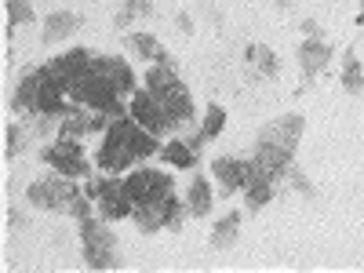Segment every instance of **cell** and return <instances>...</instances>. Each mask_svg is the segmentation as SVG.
Returning <instances> with one entry per match:
<instances>
[{
  "mask_svg": "<svg viewBox=\"0 0 364 273\" xmlns=\"http://www.w3.org/2000/svg\"><path fill=\"white\" fill-rule=\"evenodd\" d=\"M157 139L161 135H154V132H146L142 124H135L132 113L128 117H117L113 124L106 128L102 149L95 154L99 171L102 175H124L135 161H146V157L161 154V142Z\"/></svg>",
  "mask_w": 364,
  "mask_h": 273,
  "instance_id": "6da1fadb",
  "label": "cell"
},
{
  "mask_svg": "<svg viewBox=\"0 0 364 273\" xmlns=\"http://www.w3.org/2000/svg\"><path fill=\"white\" fill-rule=\"evenodd\" d=\"M132 219H135V226H139L142 233H157V230L178 226V219H182V204H178V200L168 193V197H161V200L139 204Z\"/></svg>",
  "mask_w": 364,
  "mask_h": 273,
  "instance_id": "9c48e42d",
  "label": "cell"
},
{
  "mask_svg": "<svg viewBox=\"0 0 364 273\" xmlns=\"http://www.w3.org/2000/svg\"><path fill=\"white\" fill-rule=\"evenodd\" d=\"M245 58H248V63H252L262 77H277V55H273L269 48H262V44H248Z\"/></svg>",
  "mask_w": 364,
  "mask_h": 273,
  "instance_id": "ffe728a7",
  "label": "cell"
},
{
  "mask_svg": "<svg viewBox=\"0 0 364 273\" xmlns=\"http://www.w3.org/2000/svg\"><path fill=\"white\" fill-rule=\"evenodd\" d=\"M360 22H364V0H360Z\"/></svg>",
  "mask_w": 364,
  "mask_h": 273,
  "instance_id": "83f0119b",
  "label": "cell"
},
{
  "mask_svg": "<svg viewBox=\"0 0 364 273\" xmlns=\"http://www.w3.org/2000/svg\"><path fill=\"white\" fill-rule=\"evenodd\" d=\"M120 190H124V197L139 208V204H149V200H161L171 193V178L164 171H132L128 178H120Z\"/></svg>",
  "mask_w": 364,
  "mask_h": 273,
  "instance_id": "8992f818",
  "label": "cell"
},
{
  "mask_svg": "<svg viewBox=\"0 0 364 273\" xmlns=\"http://www.w3.org/2000/svg\"><path fill=\"white\" fill-rule=\"evenodd\" d=\"M91 132V113H80L77 106L63 117V124H58V139H80Z\"/></svg>",
  "mask_w": 364,
  "mask_h": 273,
  "instance_id": "ac0fdd59",
  "label": "cell"
},
{
  "mask_svg": "<svg viewBox=\"0 0 364 273\" xmlns=\"http://www.w3.org/2000/svg\"><path fill=\"white\" fill-rule=\"evenodd\" d=\"M237 230H240V211H230V215L211 230V245L215 248H226V245H233V237H237Z\"/></svg>",
  "mask_w": 364,
  "mask_h": 273,
  "instance_id": "603a6c76",
  "label": "cell"
},
{
  "mask_svg": "<svg viewBox=\"0 0 364 273\" xmlns=\"http://www.w3.org/2000/svg\"><path fill=\"white\" fill-rule=\"evenodd\" d=\"M259 139H266V142H273V146H284V149H295L299 139H302V117H299V113H288V117H281V120H273V124L262 128Z\"/></svg>",
  "mask_w": 364,
  "mask_h": 273,
  "instance_id": "30bf717a",
  "label": "cell"
},
{
  "mask_svg": "<svg viewBox=\"0 0 364 273\" xmlns=\"http://www.w3.org/2000/svg\"><path fill=\"white\" fill-rule=\"evenodd\" d=\"M26 197L33 208H44V211H73V200L80 197V190L70 175H58V178L33 182V186L26 190Z\"/></svg>",
  "mask_w": 364,
  "mask_h": 273,
  "instance_id": "5b68a950",
  "label": "cell"
},
{
  "mask_svg": "<svg viewBox=\"0 0 364 273\" xmlns=\"http://www.w3.org/2000/svg\"><path fill=\"white\" fill-rule=\"evenodd\" d=\"M44 164H51L58 175H70V178H84L87 175V161H84V149L77 139H58L51 146L41 149Z\"/></svg>",
  "mask_w": 364,
  "mask_h": 273,
  "instance_id": "ba28073f",
  "label": "cell"
},
{
  "mask_svg": "<svg viewBox=\"0 0 364 273\" xmlns=\"http://www.w3.org/2000/svg\"><path fill=\"white\" fill-rule=\"evenodd\" d=\"M343 87L353 91V95H364V70L353 51H346V63H343Z\"/></svg>",
  "mask_w": 364,
  "mask_h": 273,
  "instance_id": "7402d4cb",
  "label": "cell"
},
{
  "mask_svg": "<svg viewBox=\"0 0 364 273\" xmlns=\"http://www.w3.org/2000/svg\"><path fill=\"white\" fill-rule=\"evenodd\" d=\"M15 113L37 117V70H29L15 87Z\"/></svg>",
  "mask_w": 364,
  "mask_h": 273,
  "instance_id": "5bb4252c",
  "label": "cell"
},
{
  "mask_svg": "<svg viewBox=\"0 0 364 273\" xmlns=\"http://www.w3.org/2000/svg\"><path fill=\"white\" fill-rule=\"evenodd\" d=\"M146 87L154 91L157 102L171 113L175 128H178V124H190V120H193V99H190L186 84L178 80V73H175L171 63H157L154 70H149V73H146Z\"/></svg>",
  "mask_w": 364,
  "mask_h": 273,
  "instance_id": "7a4b0ae2",
  "label": "cell"
},
{
  "mask_svg": "<svg viewBox=\"0 0 364 273\" xmlns=\"http://www.w3.org/2000/svg\"><path fill=\"white\" fill-rule=\"evenodd\" d=\"M132 120H135V124H142L146 132H154V135H168L175 128L171 113L157 102V95L149 87L146 91H132Z\"/></svg>",
  "mask_w": 364,
  "mask_h": 273,
  "instance_id": "52a82bcc",
  "label": "cell"
},
{
  "mask_svg": "<svg viewBox=\"0 0 364 273\" xmlns=\"http://www.w3.org/2000/svg\"><path fill=\"white\" fill-rule=\"evenodd\" d=\"M132 44H135V51H139V55L154 58V63H171V55L164 51V44H161V41H154L149 33H132Z\"/></svg>",
  "mask_w": 364,
  "mask_h": 273,
  "instance_id": "44dd1931",
  "label": "cell"
},
{
  "mask_svg": "<svg viewBox=\"0 0 364 273\" xmlns=\"http://www.w3.org/2000/svg\"><path fill=\"white\" fill-rule=\"evenodd\" d=\"M70 215H77L80 223H84V219H91V204H87L84 197H77V200H73V211H70Z\"/></svg>",
  "mask_w": 364,
  "mask_h": 273,
  "instance_id": "4316f807",
  "label": "cell"
},
{
  "mask_svg": "<svg viewBox=\"0 0 364 273\" xmlns=\"http://www.w3.org/2000/svg\"><path fill=\"white\" fill-rule=\"evenodd\" d=\"M8 4V18H11V26H29L37 15H33V8H29V0H4Z\"/></svg>",
  "mask_w": 364,
  "mask_h": 273,
  "instance_id": "d4e9b609",
  "label": "cell"
},
{
  "mask_svg": "<svg viewBox=\"0 0 364 273\" xmlns=\"http://www.w3.org/2000/svg\"><path fill=\"white\" fill-rule=\"evenodd\" d=\"M154 8H149V0H128L124 8H120V15H117V29H128L139 15H149Z\"/></svg>",
  "mask_w": 364,
  "mask_h": 273,
  "instance_id": "cb8c5ba5",
  "label": "cell"
},
{
  "mask_svg": "<svg viewBox=\"0 0 364 273\" xmlns=\"http://www.w3.org/2000/svg\"><path fill=\"white\" fill-rule=\"evenodd\" d=\"M80 248L91 269H117V237L109 233L106 219H84L80 223Z\"/></svg>",
  "mask_w": 364,
  "mask_h": 273,
  "instance_id": "277c9868",
  "label": "cell"
},
{
  "mask_svg": "<svg viewBox=\"0 0 364 273\" xmlns=\"http://www.w3.org/2000/svg\"><path fill=\"white\" fill-rule=\"evenodd\" d=\"M161 157L168 161V164H175V168H193L197 164V149L190 146V142H168L164 149H161Z\"/></svg>",
  "mask_w": 364,
  "mask_h": 273,
  "instance_id": "d6986e66",
  "label": "cell"
},
{
  "mask_svg": "<svg viewBox=\"0 0 364 273\" xmlns=\"http://www.w3.org/2000/svg\"><path fill=\"white\" fill-rule=\"evenodd\" d=\"M70 99L77 102V106H84V109H95V113H106V117H128L124 113V106H120V91L99 73V70H91V73H84L80 80H73L70 84Z\"/></svg>",
  "mask_w": 364,
  "mask_h": 273,
  "instance_id": "3957f363",
  "label": "cell"
},
{
  "mask_svg": "<svg viewBox=\"0 0 364 273\" xmlns=\"http://www.w3.org/2000/svg\"><path fill=\"white\" fill-rule=\"evenodd\" d=\"M299 63H302V77L314 80L328 63H331V48L321 41V37H306L299 44Z\"/></svg>",
  "mask_w": 364,
  "mask_h": 273,
  "instance_id": "7c38bea8",
  "label": "cell"
},
{
  "mask_svg": "<svg viewBox=\"0 0 364 273\" xmlns=\"http://www.w3.org/2000/svg\"><path fill=\"white\" fill-rule=\"evenodd\" d=\"M80 26V15L73 11H55L44 18V41H63L66 33H73V29Z\"/></svg>",
  "mask_w": 364,
  "mask_h": 273,
  "instance_id": "2e32d148",
  "label": "cell"
},
{
  "mask_svg": "<svg viewBox=\"0 0 364 273\" xmlns=\"http://www.w3.org/2000/svg\"><path fill=\"white\" fill-rule=\"evenodd\" d=\"M186 208L193 211L197 219L211 211V182H208V178H193V182H190V197H186Z\"/></svg>",
  "mask_w": 364,
  "mask_h": 273,
  "instance_id": "e0dca14e",
  "label": "cell"
},
{
  "mask_svg": "<svg viewBox=\"0 0 364 273\" xmlns=\"http://www.w3.org/2000/svg\"><path fill=\"white\" fill-rule=\"evenodd\" d=\"M95 70L120 91V95H132L135 91V73H132V66L124 63V58H117V55H102V58H95Z\"/></svg>",
  "mask_w": 364,
  "mask_h": 273,
  "instance_id": "8fae6325",
  "label": "cell"
},
{
  "mask_svg": "<svg viewBox=\"0 0 364 273\" xmlns=\"http://www.w3.org/2000/svg\"><path fill=\"white\" fill-rule=\"evenodd\" d=\"M22 142H26V135L11 124V128H8V149H4V154H8V157H18V154H22Z\"/></svg>",
  "mask_w": 364,
  "mask_h": 273,
  "instance_id": "484cf974",
  "label": "cell"
},
{
  "mask_svg": "<svg viewBox=\"0 0 364 273\" xmlns=\"http://www.w3.org/2000/svg\"><path fill=\"white\" fill-rule=\"evenodd\" d=\"M215 178H219V190L230 197L237 190H245V178H248V161L245 157H219L215 161Z\"/></svg>",
  "mask_w": 364,
  "mask_h": 273,
  "instance_id": "4fadbf2b",
  "label": "cell"
},
{
  "mask_svg": "<svg viewBox=\"0 0 364 273\" xmlns=\"http://www.w3.org/2000/svg\"><path fill=\"white\" fill-rule=\"evenodd\" d=\"M223 128H226V109H223L219 102H211V106H208V117H204V124H200V132L193 135V142H190V146H193V149H200L204 142L215 139Z\"/></svg>",
  "mask_w": 364,
  "mask_h": 273,
  "instance_id": "9a60e30c",
  "label": "cell"
}]
</instances>
